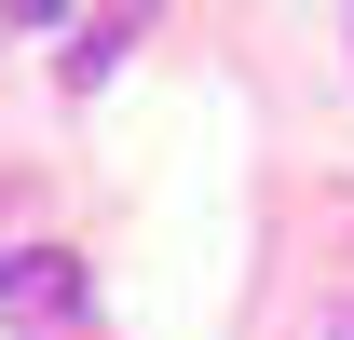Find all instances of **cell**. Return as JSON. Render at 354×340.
Segmentation results:
<instances>
[{
  "instance_id": "2",
  "label": "cell",
  "mask_w": 354,
  "mask_h": 340,
  "mask_svg": "<svg viewBox=\"0 0 354 340\" xmlns=\"http://www.w3.org/2000/svg\"><path fill=\"white\" fill-rule=\"evenodd\" d=\"M14 14H55V0H14Z\"/></svg>"
},
{
  "instance_id": "3",
  "label": "cell",
  "mask_w": 354,
  "mask_h": 340,
  "mask_svg": "<svg viewBox=\"0 0 354 340\" xmlns=\"http://www.w3.org/2000/svg\"><path fill=\"white\" fill-rule=\"evenodd\" d=\"M341 340H354V313H341Z\"/></svg>"
},
{
  "instance_id": "1",
  "label": "cell",
  "mask_w": 354,
  "mask_h": 340,
  "mask_svg": "<svg viewBox=\"0 0 354 340\" xmlns=\"http://www.w3.org/2000/svg\"><path fill=\"white\" fill-rule=\"evenodd\" d=\"M0 299H14V340H95V313H82V258H0Z\"/></svg>"
}]
</instances>
